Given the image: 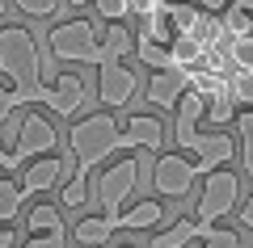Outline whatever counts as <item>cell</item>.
Masks as SVG:
<instances>
[{"label":"cell","mask_w":253,"mask_h":248,"mask_svg":"<svg viewBox=\"0 0 253 248\" xmlns=\"http://www.w3.org/2000/svg\"><path fill=\"white\" fill-rule=\"evenodd\" d=\"M84 198H89V177L76 173V177L63 185V206H84Z\"/></svg>","instance_id":"obj_25"},{"label":"cell","mask_w":253,"mask_h":248,"mask_svg":"<svg viewBox=\"0 0 253 248\" xmlns=\"http://www.w3.org/2000/svg\"><path fill=\"white\" fill-rule=\"evenodd\" d=\"M228 93H232V106H253V71H232Z\"/></svg>","instance_id":"obj_21"},{"label":"cell","mask_w":253,"mask_h":248,"mask_svg":"<svg viewBox=\"0 0 253 248\" xmlns=\"http://www.w3.org/2000/svg\"><path fill=\"white\" fill-rule=\"evenodd\" d=\"M236 202H241V177L228 169L211 173L207 181H203V198H199V223L203 227H215V219H224L228 211H236Z\"/></svg>","instance_id":"obj_7"},{"label":"cell","mask_w":253,"mask_h":248,"mask_svg":"<svg viewBox=\"0 0 253 248\" xmlns=\"http://www.w3.org/2000/svg\"><path fill=\"white\" fill-rule=\"evenodd\" d=\"M161 9V0H126V13H135V17H152V13Z\"/></svg>","instance_id":"obj_30"},{"label":"cell","mask_w":253,"mask_h":248,"mask_svg":"<svg viewBox=\"0 0 253 248\" xmlns=\"http://www.w3.org/2000/svg\"><path fill=\"white\" fill-rule=\"evenodd\" d=\"M0 71L9 76V89L21 106H46L51 114L72 118L84 106V80L59 76V84H42V51L34 42V30L4 26L0 30Z\"/></svg>","instance_id":"obj_1"},{"label":"cell","mask_w":253,"mask_h":248,"mask_svg":"<svg viewBox=\"0 0 253 248\" xmlns=\"http://www.w3.org/2000/svg\"><path fill=\"white\" fill-rule=\"evenodd\" d=\"M0 248H17V231H9V227H0Z\"/></svg>","instance_id":"obj_32"},{"label":"cell","mask_w":253,"mask_h":248,"mask_svg":"<svg viewBox=\"0 0 253 248\" xmlns=\"http://www.w3.org/2000/svg\"><path fill=\"white\" fill-rule=\"evenodd\" d=\"M55 126L46 122L42 114H26L21 118V135L13 143V169H26V160H38V156H55Z\"/></svg>","instance_id":"obj_8"},{"label":"cell","mask_w":253,"mask_h":248,"mask_svg":"<svg viewBox=\"0 0 253 248\" xmlns=\"http://www.w3.org/2000/svg\"><path fill=\"white\" fill-rule=\"evenodd\" d=\"M68 147L76 156V173L89 177V169H97L106 156H114L118 147H126V131H118V122L110 114H89L68 131Z\"/></svg>","instance_id":"obj_3"},{"label":"cell","mask_w":253,"mask_h":248,"mask_svg":"<svg viewBox=\"0 0 253 248\" xmlns=\"http://www.w3.org/2000/svg\"><path fill=\"white\" fill-rule=\"evenodd\" d=\"M236 131H241V164H245V173L253 177V114L236 118Z\"/></svg>","instance_id":"obj_22"},{"label":"cell","mask_w":253,"mask_h":248,"mask_svg":"<svg viewBox=\"0 0 253 248\" xmlns=\"http://www.w3.org/2000/svg\"><path fill=\"white\" fill-rule=\"evenodd\" d=\"M215 227H203L199 219H177L169 231H161V236H152V248H186L190 240H207Z\"/></svg>","instance_id":"obj_14"},{"label":"cell","mask_w":253,"mask_h":248,"mask_svg":"<svg viewBox=\"0 0 253 248\" xmlns=\"http://www.w3.org/2000/svg\"><path fill=\"white\" fill-rule=\"evenodd\" d=\"M139 173H144V164L139 160H114L106 173L97 177V202H101V211H106V219H114L118 223V206L131 198V189L139 185Z\"/></svg>","instance_id":"obj_6"},{"label":"cell","mask_w":253,"mask_h":248,"mask_svg":"<svg viewBox=\"0 0 253 248\" xmlns=\"http://www.w3.org/2000/svg\"><path fill=\"white\" fill-rule=\"evenodd\" d=\"M194 177H199V169H194V160H186V156H161L152 164V185H156V194H165V198H186L190 189H194Z\"/></svg>","instance_id":"obj_9"},{"label":"cell","mask_w":253,"mask_h":248,"mask_svg":"<svg viewBox=\"0 0 253 248\" xmlns=\"http://www.w3.org/2000/svg\"><path fill=\"white\" fill-rule=\"evenodd\" d=\"M55 59L63 63H89V68H101L106 63V34H97L89 17H76V21H63V26L51 30L46 38Z\"/></svg>","instance_id":"obj_4"},{"label":"cell","mask_w":253,"mask_h":248,"mask_svg":"<svg viewBox=\"0 0 253 248\" xmlns=\"http://www.w3.org/2000/svg\"><path fill=\"white\" fill-rule=\"evenodd\" d=\"M161 4H186V0H161Z\"/></svg>","instance_id":"obj_38"},{"label":"cell","mask_w":253,"mask_h":248,"mask_svg":"<svg viewBox=\"0 0 253 248\" xmlns=\"http://www.w3.org/2000/svg\"><path fill=\"white\" fill-rule=\"evenodd\" d=\"M228 63H232V71H253V34L228 38Z\"/></svg>","instance_id":"obj_20"},{"label":"cell","mask_w":253,"mask_h":248,"mask_svg":"<svg viewBox=\"0 0 253 248\" xmlns=\"http://www.w3.org/2000/svg\"><path fill=\"white\" fill-rule=\"evenodd\" d=\"M21 248H63V231H51V236H34V240H26Z\"/></svg>","instance_id":"obj_31"},{"label":"cell","mask_w":253,"mask_h":248,"mask_svg":"<svg viewBox=\"0 0 253 248\" xmlns=\"http://www.w3.org/2000/svg\"><path fill=\"white\" fill-rule=\"evenodd\" d=\"M21 202H26V194H21V185H13L9 177H0V227H9V223L17 219Z\"/></svg>","instance_id":"obj_18"},{"label":"cell","mask_w":253,"mask_h":248,"mask_svg":"<svg viewBox=\"0 0 253 248\" xmlns=\"http://www.w3.org/2000/svg\"><path fill=\"white\" fill-rule=\"evenodd\" d=\"M203 248H241V236H236V231H228V227H215L207 236V244Z\"/></svg>","instance_id":"obj_28"},{"label":"cell","mask_w":253,"mask_h":248,"mask_svg":"<svg viewBox=\"0 0 253 248\" xmlns=\"http://www.w3.org/2000/svg\"><path fill=\"white\" fill-rule=\"evenodd\" d=\"M181 151H190L194 156V169H199V177H211V173H219L228 164V160L236 156V139L232 135H224V131H190V135H181Z\"/></svg>","instance_id":"obj_5"},{"label":"cell","mask_w":253,"mask_h":248,"mask_svg":"<svg viewBox=\"0 0 253 248\" xmlns=\"http://www.w3.org/2000/svg\"><path fill=\"white\" fill-rule=\"evenodd\" d=\"M236 9H245V13H253V0H232Z\"/></svg>","instance_id":"obj_35"},{"label":"cell","mask_w":253,"mask_h":248,"mask_svg":"<svg viewBox=\"0 0 253 248\" xmlns=\"http://www.w3.org/2000/svg\"><path fill=\"white\" fill-rule=\"evenodd\" d=\"M9 4H13V0H0V17H4V13H9Z\"/></svg>","instance_id":"obj_37"},{"label":"cell","mask_w":253,"mask_h":248,"mask_svg":"<svg viewBox=\"0 0 253 248\" xmlns=\"http://www.w3.org/2000/svg\"><path fill=\"white\" fill-rule=\"evenodd\" d=\"M135 55L148 63V68H156V71H173L169 46H156V42H148V38H135Z\"/></svg>","instance_id":"obj_19"},{"label":"cell","mask_w":253,"mask_h":248,"mask_svg":"<svg viewBox=\"0 0 253 248\" xmlns=\"http://www.w3.org/2000/svg\"><path fill=\"white\" fill-rule=\"evenodd\" d=\"M13 114H17V97H13L9 84H0V122H9Z\"/></svg>","instance_id":"obj_29"},{"label":"cell","mask_w":253,"mask_h":248,"mask_svg":"<svg viewBox=\"0 0 253 248\" xmlns=\"http://www.w3.org/2000/svg\"><path fill=\"white\" fill-rule=\"evenodd\" d=\"M123 131H126V147L156 151V147L165 143V126H161V118H152V114H135Z\"/></svg>","instance_id":"obj_12"},{"label":"cell","mask_w":253,"mask_h":248,"mask_svg":"<svg viewBox=\"0 0 253 248\" xmlns=\"http://www.w3.org/2000/svg\"><path fill=\"white\" fill-rule=\"evenodd\" d=\"M0 169H13V156H9V147H4V139H0Z\"/></svg>","instance_id":"obj_34"},{"label":"cell","mask_w":253,"mask_h":248,"mask_svg":"<svg viewBox=\"0 0 253 248\" xmlns=\"http://www.w3.org/2000/svg\"><path fill=\"white\" fill-rule=\"evenodd\" d=\"M161 219H165V206L152 202V198H144V202H135L131 211L118 214V227L123 231H148V227H156Z\"/></svg>","instance_id":"obj_15"},{"label":"cell","mask_w":253,"mask_h":248,"mask_svg":"<svg viewBox=\"0 0 253 248\" xmlns=\"http://www.w3.org/2000/svg\"><path fill=\"white\" fill-rule=\"evenodd\" d=\"M97 13L110 21V26H123V17H126V0H97Z\"/></svg>","instance_id":"obj_27"},{"label":"cell","mask_w":253,"mask_h":248,"mask_svg":"<svg viewBox=\"0 0 253 248\" xmlns=\"http://www.w3.org/2000/svg\"><path fill=\"white\" fill-rule=\"evenodd\" d=\"M68 4H76V9H84V4H89V0H68ZM93 4H97V0H93Z\"/></svg>","instance_id":"obj_36"},{"label":"cell","mask_w":253,"mask_h":248,"mask_svg":"<svg viewBox=\"0 0 253 248\" xmlns=\"http://www.w3.org/2000/svg\"><path fill=\"white\" fill-rule=\"evenodd\" d=\"M63 181V160L59 156H38L34 164H26V173H21V194H46V189H55Z\"/></svg>","instance_id":"obj_10"},{"label":"cell","mask_w":253,"mask_h":248,"mask_svg":"<svg viewBox=\"0 0 253 248\" xmlns=\"http://www.w3.org/2000/svg\"><path fill=\"white\" fill-rule=\"evenodd\" d=\"M207 118L215 122V131H224V126L236 118V106H232V97H215V101H207Z\"/></svg>","instance_id":"obj_24"},{"label":"cell","mask_w":253,"mask_h":248,"mask_svg":"<svg viewBox=\"0 0 253 248\" xmlns=\"http://www.w3.org/2000/svg\"><path fill=\"white\" fill-rule=\"evenodd\" d=\"M224 30H228V38H245V34H253V17L232 4V9L224 13Z\"/></svg>","instance_id":"obj_23"},{"label":"cell","mask_w":253,"mask_h":248,"mask_svg":"<svg viewBox=\"0 0 253 248\" xmlns=\"http://www.w3.org/2000/svg\"><path fill=\"white\" fill-rule=\"evenodd\" d=\"M199 17H203V9L194 4V0H186V4H169V26H173V34H177V38L194 34Z\"/></svg>","instance_id":"obj_17"},{"label":"cell","mask_w":253,"mask_h":248,"mask_svg":"<svg viewBox=\"0 0 253 248\" xmlns=\"http://www.w3.org/2000/svg\"><path fill=\"white\" fill-rule=\"evenodd\" d=\"M126 51H135L131 34H126L123 26H110L106 30V63L97 68V101L106 109H123L139 89V76L123 63Z\"/></svg>","instance_id":"obj_2"},{"label":"cell","mask_w":253,"mask_h":248,"mask_svg":"<svg viewBox=\"0 0 253 248\" xmlns=\"http://www.w3.org/2000/svg\"><path fill=\"white\" fill-rule=\"evenodd\" d=\"M63 0H17V9L30 13V17H55Z\"/></svg>","instance_id":"obj_26"},{"label":"cell","mask_w":253,"mask_h":248,"mask_svg":"<svg viewBox=\"0 0 253 248\" xmlns=\"http://www.w3.org/2000/svg\"><path fill=\"white\" fill-rule=\"evenodd\" d=\"M241 223H245V227H253V194H249V202L241 206Z\"/></svg>","instance_id":"obj_33"},{"label":"cell","mask_w":253,"mask_h":248,"mask_svg":"<svg viewBox=\"0 0 253 248\" xmlns=\"http://www.w3.org/2000/svg\"><path fill=\"white\" fill-rule=\"evenodd\" d=\"M26 227L34 231V236H51V231H63V219H59V211H55L51 202H38V206H30Z\"/></svg>","instance_id":"obj_16"},{"label":"cell","mask_w":253,"mask_h":248,"mask_svg":"<svg viewBox=\"0 0 253 248\" xmlns=\"http://www.w3.org/2000/svg\"><path fill=\"white\" fill-rule=\"evenodd\" d=\"M114 231H118L114 219H106V214H97V219H93V214H84V219L72 227V240H76L81 248H101V244H110V236H114Z\"/></svg>","instance_id":"obj_13"},{"label":"cell","mask_w":253,"mask_h":248,"mask_svg":"<svg viewBox=\"0 0 253 248\" xmlns=\"http://www.w3.org/2000/svg\"><path fill=\"white\" fill-rule=\"evenodd\" d=\"M186 76L181 71H152V80H148V101H152L156 109H177L181 93H186Z\"/></svg>","instance_id":"obj_11"}]
</instances>
